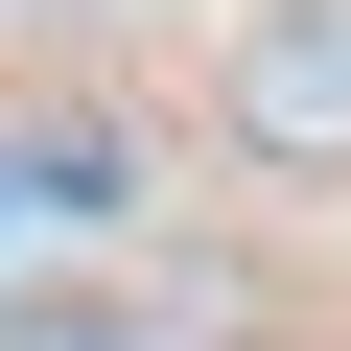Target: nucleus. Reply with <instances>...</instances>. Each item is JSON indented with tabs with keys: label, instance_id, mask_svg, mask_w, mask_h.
<instances>
[{
	"label": "nucleus",
	"instance_id": "2",
	"mask_svg": "<svg viewBox=\"0 0 351 351\" xmlns=\"http://www.w3.org/2000/svg\"><path fill=\"white\" fill-rule=\"evenodd\" d=\"M0 351H141V328H117V304H24Z\"/></svg>",
	"mask_w": 351,
	"mask_h": 351
},
{
	"label": "nucleus",
	"instance_id": "1",
	"mask_svg": "<svg viewBox=\"0 0 351 351\" xmlns=\"http://www.w3.org/2000/svg\"><path fill=\"white\" fill-rule=\"evenodd\" d=\"M211 117H234L258 164H351V0H258L234 71H211Z\"/></svg>",
	"mask_w": 351,
	"mask_h": 351
}]
</instances>
